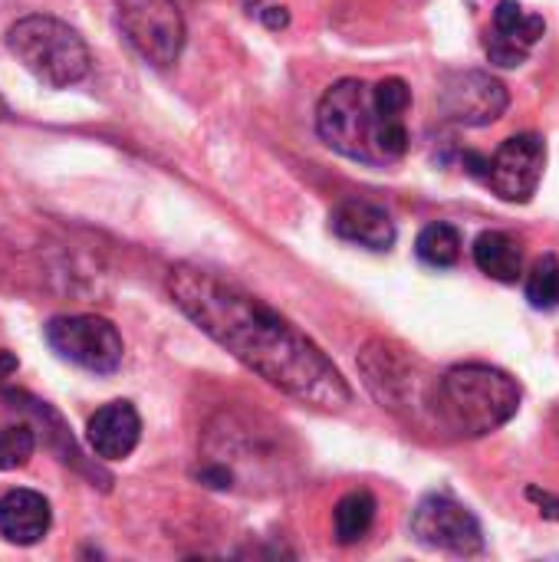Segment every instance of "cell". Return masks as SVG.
<instances>
[{
	"label": "cell",
	"mask_w": 559,
	"mask_h": 562,
	"mask_svg": "<svg viewBox=\"0 0 559 562\" xmlns=\"http://www.w3.org/2000/svg\"><path fill=\"white\" fill-rule=\"evenodd\" d=\"M409 105L412 89L399 76H389L376 86L362 79H339L316 105V132L333 151L372 168H385L409 151Z\"/></svg>",
	"instance_id": "cell-2"
},
{
	"label": "cell",
	"mask_w": 559,
	"mask_h": 562,
	"mask_svg": "<svg viewBox=\"0 0 559 562\" xmlns=\"http://www.w3.org/2000/svg\"><path fill=\"white\" fill-rule=\"evenodd\" d=\"M260 20H264L267 26L280 30V26H287V23H290V13H287L283 7H267V10H260Z\"/></svg>",
	"instance_id": "cell-21"
},
{
	"label": "cell",
	"mask_w": 559,
	"mask_h": 562,
	"mask_svg": "<svg viewBox=\"0 0 559 562\" xmlns=\"http://www.w3.org/2000/svg\"><path fill=\"white\" fill-rule=\"evenodd\" d=\"M481 168L474 175L484 178V184L511 204H527L544 178L547 168V142L534 132H521L501 142V148L491 158H481Z\"/></svg>",
	"instance_id": "cell-7"
},
{
	"label": "cell",
	"mask_w": 559,
	"mask_h": 562,
	"mask_svg": "<svg viewBox=\"0 0 559 562\" xmlns=\"http://www.w3.org/2000/svg\"><path fill=\"white\" fill-rule=\"evenodd\" d=\"M7 49L16 56V63H23L30 76H36L49 89L82 82L92 66L86 40L69 23L46 13L20 16L7 30Z\"/></svg>",
	"instance_id": "cell-4"
},
{
	"label": "cell",
	"mask_w": 559,
	"mask_h": 562,
	"mask_svg": "<svg viewBox=\"0 0 559 562\" xmlns=\"http://www.w3.org/2000/svg\"><path fill=\"white\" fill-rule=\"evenodd\" d=\"M329 224H333L336 237L369 247V250H389L395 244V224H392L389 211L372 201H362V198L339 201L329 214Z\"/></svg>",
	"instance_id": "cell-13"
},
{
	"label": "cell",
	"mask_w": 559,
	"mask_h": 562,
	"mask_svg": "<svg viewBox=\"0 0 559 562\" xmlns=\"http://www.w3.org/2000/svg\"><path fill=\"white\" fill-rule=\"evenodd\" d=\"M168 296L204 336L290 398L323 412H339L353 402V389L326 352L244 286L214 270L175 263L168 270Z\"/></svg>",
	"instance_id": "cell-1"
},
{
	"label": "cell",
	"mask_w": 559,
	"mask_h": 562,
	"mask_svg": "<svg viewBox=\"0 0 559 562\" xmlns=\"http://www.w3.org/2000/svg\"><path fill=\"white\" fill-rule=\"evenodd\" d=\"M412 537L422 547L451 557L484 553V530L478 517L445 494H428L425 501H418V507L412 510Z\"/></svg>",
	"instance_id": "cell-8"
},
{
	"label": "cell",
	"mask_w": 559,
	"mask_h": 562,
	"mask_svg": "<svg viewBox=\"0 0 559 562\" xmlns=\"http://www.w3.org/2000/svg\"><path fill=\"white\" fill-rule=\"evenodd\" d=\"M415 254L428 267H438V270L455 267L461 260V234H458V227L455 224H445V221L428 224L418 234V240H415Z\"/></svg>",
	"instance_id": "cell-17"
},
{
	"label": "cell",
	"mask_w": 559,
	"mask_h": 562,
	"mask_svg": "<svg viewBox=\"0 0 559 562\" xmlns=\"http://www.w3.org/2000/svg\"><path fill=\"white\" fill-rule=\"evenodd\" d=\"M438 422L465 438H484L504 428L521 408V385L504 369L468 362L448 369L432 398Z\"/></svg>",
	"instance_id": "cell-3"
},
{
	"label": "cell",
	"mask_w": 559,
	"mask_h": 562,
	"mask_svg": "<svg viewBox=\"0 0 559 562\" xmlns=\"http://www.w3.org/2000/svg\"><path fill=\"white\" fill-rule=\"evenodd\" d=\"M125 43L152 66H171L185 49V16L175 0H115Z\"/></svg>",
	"instance_id": "cell-5"
},
{
	"label": "cell",
	"mask_w": 559,
	"mask_h": 562,
	"mask_svg": "<svg viewBox=\"0 0 559 562\" xmlns=\"http://www.w3.org/2000/svg\"><path fill=\"white\" fill-rule=\"evenodd\" d=\"M36 451V438L26 425L0 428V471H16L23 468Z\"/></svg>",
	"instance_id": "cell-19"
},
{
	"label": "cell",
	"mask_w": 559,
	"mask_h": 562,
	"mask_svg": "<svg viewBox=\"0 0 559 562\" xmlns=\"http://www.w3.org/2000/svg\"><path fill=\"white\" fill-rule=\"evenodd\" d=\"M7 115V105H3V99H0V119Z\"/></svg>",
	"instance_id": "cell-23"
},
{
	"label": "cell",
	"mask_w": 559,
	"mask_h": 562,
	"mask_svg": "<svg viewBox=\"0 0 559 562\" xmlns=\"http://www.w3.org/2000/svg\"><path fill=\"white\" fill-rule=\"evenodd\" d=\"M359 369L366 375L369 392L376 395V402L382 408L399 412L402 405L412 402L415 395V375H412V359L395 349L385 339H372L362 356H359Z\"/></svg>",
	"instance_id": "cell-11"
},
{
	"label": "cell",
	"mask_w": 559,
	"mask_h": 562,
	"mask_svg": "<svg viewBox=\"0 0 559 562\" xmlns=\"http://www.w3.org/2000/svg\"><path fill=\"white\" fill-rule=\"evenodd\" d=\"M547 20L540 13H527L517 0H501L494 10V26L484 36V53L501 69H517L530 49L540 43Z\"/></svg>",
	"instance_id": "cell-10"
},
{
	"label": "cell",
	"mask_w": 559,
	"mask_h": 562,
	"mask_svg": "<svg viewBox=\"0 0 559 562\" xmlns=\"http://www.w3.org/2000/svg\"><path fill=\"white\" fill-rule=\"evenodd\" d=\"M376 524V497L369 491H353L346 494L336 510H333V537L343 547L359 543Z\"/></svg>",
	"instance_id": "cell-16"
},
{
	"label": "cell",
	"mask_w": 559,
	"mask_h": 562,
	"mask_svg": "<svg viewBox=\"0 0 559 562\" xmlns=\"http://www.w3.org/2000/svg\"><path fill=\"white\" fill-rule=\"evenodd\" d=\"M53 524L49 504L36 491H10L0 497V537L16 547H33Z\"/></svg>",
	"instance_id": "cell-14"
},
{
	"label": "cell",
	"mask_w": 559,
	"mask_h": 562,
	"mask_svg": "<svg viewBox=\"0 0 559 562\" xmlns=\"http://www.w3.org/2000/svg\"><path fill=\"white\" fill-rule=\"evenodd\" d=\"M474 263L491 280L517 283L524 277V247L507 231H484L474 240Z\"/></svg>",
	"instance_id": "cell-15"
},
{
	"label": "cell",
	"mask_w": 559,
	"mask_h": 562,
	"mask_svg": "<svg viewBox=\"0 0 559 562\" xmlns=\"http://www.w3.org/2000/svg\"><path fill=\"white\" fill-rule=\"evenodd\" d=\"M527 300L534 310H557L559 306V257L544 254L527 273Z\"/></svg>",
	"instance_id": "cell-18"
},
{
	"label": "cell",
	"mask_w": 559,
	"mask_h": 562,
	"mask_svg": "<svg viewBox=\"0 0 559 562\" xmlns=\"http://www.w3.org/2000/svg\"><path fill=\"white\" fill-rule=\"evenodd\" d=\"M138 438L142 418L132 402H109L86 425V441L102 461H125L138 448Z\"/></svg>",
	"instance_id": "cell-12"
},
{
	"label": "cell",
	"mask_w": 559,
	"mask_h": 562,
	"mask_svg": "<svg viewBox=\"0 0 559 562\" xmlns=\"http://www.w3.org/2000/svg\"><path fill=\"white\" fill-rule=\"evenodd\" d=\"M46 342L63 359L96 375H112L122 366L125 346L119 329L102 316H56L46 323Z\"/></svg>",
	"instance_id": "cell-6"
},
{
	"label": "cell",
	"mask_w": 559,
	"mask_h": 562,
	"mask_svg": "<svg viewBox=\"0 0 559 562\" xmlns=\"http://www.w3.org/2000/svg\"><path fill=\"white\" fill-rule=\"evenodd\" d=\"M13 372H16V359L3 349V352H0V382H3L7 375H13Z\"/></svg>",
	"instance_id": "cell-22"
},
{
	"label": "cell",
	"mask_w": 559,
	"mask_h": 562,
	"mask_svg": "<svg viewBox=\"0 0 559 562\" xmlns=\"http://www.w3.org/2000/svg\"><path fill=\"white\" fill-rule=\"evenodd\" d=\"M527 497L540 507V514L547 520H559V497L550 491H540V487H527Z\"/></svg>",
	"instance_id": "cell-20"
},
{
	"label": "cell",
	"mask_w": 559,
	"mask_h": 562,
	"mask_svg": "<svg viewBox=\"0 0 559 562\" xmlns=\"http://www.w3.org/2000/svg\"><path fill=\"white\" fill-rule=\"evenodd\" d=\"M511 105L507 86L484 69L448 72L438 86V109L448 122L465 128H481L497 122Z\"/></svg>",
	"instance_id": "cell-9"
}]
</instances>
